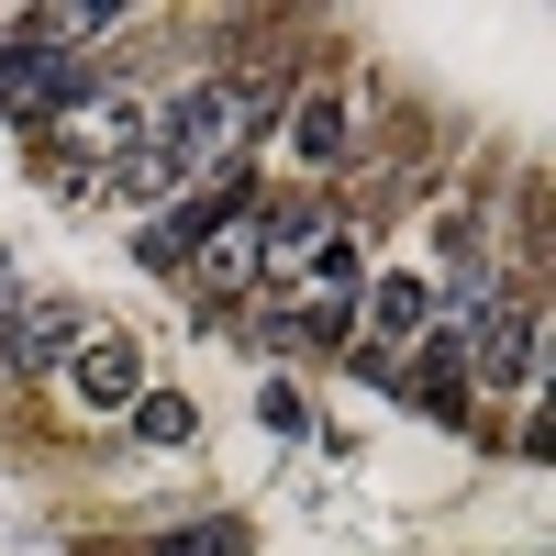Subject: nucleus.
Returning <instances> with one entry per match:
<instances>
[{
	"label": "nucleus",
	"mask_w": 556,
	"mask_h": 556,
	"mask_svg": "<svg viewBox=\"0 0 556 556\" xmlns=\"http://www.w3.org/2000/svg\"><path fill=\"white\" fill-rule=\"evenodd\" d=\"M56 134H67V167H123L134 146H146V89H123V78H78V101L56 112Z\"/></svg>",
	"instance_id": "nucleus-1"
},
{
	"label": "nucleus",
	"mask_w": 556,
	"mask_h": 556,
	"mask_svg": "<svg viewBox=\"0 0 556 556\" xmlns=\"http://www.w3.org/2000/svg\"><path fill=\"white\" fill-rule=\"evenodd\" d=\"M78 101V56H67V45H0V112H12V123H56Z\"/></svg>",
	"instance_id": "nucleus-2"
},
{
	"label": "nucleus",
	"mask_w": 556,
	"mask_h": 556,
	"mask_svg": "<svg viewBox=\"0 0 556 556\" xmlns=\"http://www.w3.org/2000/svg\"><path fill=\"white\" fill-rule=\"evenodd\" d=\"M67 356H78V301H23L12 323H0V379L45 390Z\"/></svg>",
	"instance_id": "nucleus-3"
},
{
	"label": "nucleus",
	"mask_w": 556,
	"mask_h": 556,
	"mask_svg": "<svg viewBox=\"0 0 556 556\" xmlns=\"http://www.w3.org/2000/svg\"><path fill=\"white\" fill-rule=\"evenodd\" d=\"M190 267H201V290H245V278H256V190H245V178L212 190V223H201Z\"/></svg>",
	"instance_id": "nucleus-4"
},
{
	"label": "nucleus",
	"mask_w": 556,
	"mask_h": 556,
	"mask_svg": "<svg viewBox=\"0 0 556 556\" xmlns=\"http://www.w3.org/2000/svg\"><path fill=\"white\" fill-rule=\"evenodd\" d=\"M67 401H78V412H134V401H146V356H134L123 334H78Z\"/></svg>",
	"instance_id": "nucleus-5"
},
{
	"label": "nucleus",
	"mask_w": 556,
	"mask_h": 556,
	"mask_svg": "<svg viewBox=\"0 0 556 556\" xmlns=\"http://www.w3.org/2000/svg\"><path fill=\"white\" fill-rule=\"evenodd\" d=\"M323 245H334V212H323V201H278V212H256V278H312Z\"/></svg>",
	"instance_id": "nucleus-6"
},
{
	"label": "nucleus",
	"mask_w": 556,
	"mask_h": 556,
	"mask_svg": "<svg viewBox=\"0 0 556 556\" xmlns=\"http://www.w3.org/2000/svg\"><path fill=\"white\" fill-rule=\"evenodd\" d=\"M468 334H479V390H523L534 379V301H490Z\"/></svg>",
	"instance_id": "nucleus-7"
},
{
	"label": "nucleus",
	"mask_w": 556,
	"mask_h": 556,
	"mask_svg": "<svg viewBox=\"0 0 556 556\" xmlns=\"http://www.w3.org/2000/svg\"><path fill=\"white\" fill-rule=\"evenodd\" d=\"M356 312L379 323L390 345H424L434 312H445V290H434V278H412V267H390V278H367V290H356Z\"/></svg>",
	"instance_id": "nucleus-8"
},
{
	"label": "nucleus",
	"mask_w": 556,
	"mask_h": 556,
	"mask_svg": "<svg viewBox=\"0 0 556 556\" xmlns=\"http://www.w3.org/2000/svg\"><path fill=\"white\" fill-rule=\"evenodd\" d=\"M334 146H345V101H334V89H312V101L290 112V156H301V167H323Z\"/></svg>",
	"instance_id": "nucleus-9"
},
{
	"label": "nucleus",
	"mask_w": 556,
	"mask_h": 556,
	"mask_svg": "<svg viewBox=\"0 0 556 556\" xmlns=\"http://www.w3.org/2000/svg\"><path fill=\"white\" fill-rule=\"evenodd\" d=\"M134 434H146V445H190V401H178V390H146V401H134Z\"/></svg>",
	"instance_id": "nucleus-10"
},
{
	"label": "nucleus",
	"mask_w": 556,
	"mask_h": 556,
	"mask_svg": "<svg viewBox=\"0 0 556 556\" xmlns=\"http://www.w3.org/2000/svg\"><path fill=\"white\" fill-rule=\"evenodd\" d=\"M156 556H245V523H190V534H167Z\"/></svg>",
	"instance_id": "nucleus-11"
}]
</instances>
